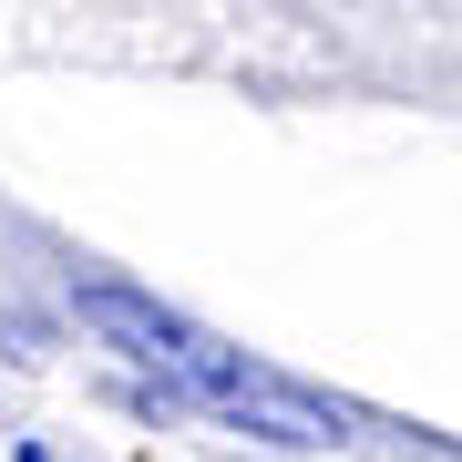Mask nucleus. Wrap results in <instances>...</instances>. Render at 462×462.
Wrapping results in <instances>:
<instances>
[{
	"instance_id": "f257e3e1",
	"label": "nucleus",
	"mask_w": 462,
	"mask_h": 462,
	"mask_svg": "<svg viewBox=\"0 0 462 462\" xmlns=\"http://www.w3.org/2000/svg\"><path fill=\"white\" fill-rule=\"evenodd\" d=\"M83 319L124 349L134 370H154L175 401H196V411L236 421V431H257V442H288V452L339 442V411H329V401H309L298 380H278L267 360H247V349L206 339L196 319H175V309H165V298H144V288L103 278V288H83Z\"/></svg>"
},
{
	"instance_id": "f03ea898",
	"label": "nucleus",
	"mask_w": 462,
	"mask_h": 462,
	"mask_svg": "<svg viewBox=\"0 0 462 462\" xmlns=\"http://www.w3.org/2000/svg\"><path fill=\"white\" fill-rule=\"evenodd\" d=\"M21 462H51V452H42V442H21Z\"/></svg>"
}]
</instances>
